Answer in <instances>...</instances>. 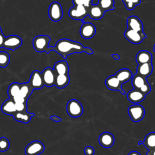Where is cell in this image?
Instances as JSON below:
<instances>
[{"label": "cell", "instance_id": "obj_25", "mask_svg": "<svg viewBox=\"0 0 155 155\" xmlns=\"http://www.w3.org/2000/svg\"><path fill=\"white\" fill-rule=\"evenodd\" d=\"M33 89L28 82L21 84L20 86V91H19V95L24 97L26 100L28 99L30 96L31 94Z\"/></svg>", "mask_w": 155, "mask_h": 155}, {"label": "cell", "instance_id": "obj_29", "mask_svg": "<svg viewBox=\"0 0 155 155\" xmlns=\"http://www.w3.org/2000/svg\"><path fill=\"white\" fill-rule=\"evenodd\" d=\"M21 84L18 82L12 83L8 88L7 93L9 98L12 99L13 97L18 95L19 94Z\"/></svg>", "mask_w": 155, "mask_h": 155}, {"label": "cell", "instance_id": "obj_18", "mask_svg": "<svg viewBox=\"0 0 155 155\" xmlns=\"http://www.w3.org/2000/svg\"><path fill=\"white\" fill-rule=\"evenodd\" d=\"M153 67L151 62L138 65L136 68V74L147 78L152 73Z\"/></svg>", "mask_w": 155, "mask_h": 155}, {"label": "cell", "instance_id": "obj_10", "mask_svg": "<svg viewBox=\"0 0 155 155\" xmlns=\"http://www.w3.org/2000/svg\"><path fill=\"white\" fill-rule=\"evenodd\" d=\"M44 85L46 87H52L54 85L55 78L56 74H55L53 69L51 67H46L41 73Z\"/></svg>", "mask_w": 155, "mask_h": 155}, {"label": "cell", "instance_id": "obj_7", "mask_svg": "<svg viewBox=\"0 0 155 155\" xmlns=\"http://www.w3.org/2000/svg\"><path fill=\"white\" fill-rule=\"evenodd\" d=\"M69 16L75 20H83L88 15V8L82 5H74L68 10Z\"/></svg>", "mask_w": 155, "mask_h": 155}, {"label": "cell", "instance_id": "obj_33", "mask_svg": "<svg viewBox=\"0 0 155 155\" xmlns=\"http://www.w3.org/2000/svg\"><path fill=\"white\" fill-rule=\"evenodd\" d=\"M74 5H82L88 8L92 5L93 0H72Z\"/></svg>", "mask_w": 155, "mask_h": 155}, {"label": "cell", "instance_id": "obj_20", "mask_svg": "<svg viewBox=\"0 0 155 155\" xmlns=\"http://www.w3.org/2000/svg\"><path fill=\"white\" fill-rule=\"evenodd\" d=\"M35 114L32 113H29L28 111L25 112H18L16 111L12 116L13 119L18 121L24 124H27L30 122L31 118L35 116Z\"/></svg>", "mask_w": 155, "mask_h": 155}, {"label": "cell", "instance_id": "obj_30", "mask_svg": "<svg viewBox=\"0 0 155 155\" xmlns=\"http://www.w3.org/2000/svg\"><path fill=\"white\" fill-rule=\"evenodd\" d=\"M10 60V55L8 53L5 51H0V67H6Z\"/></svg>", "mask_w": 155, "mask_h": 155}, {"label": "cell", "instance_id": "obj_28", "mask_svg": "<svg viewBox=\"0 0 155 155\" xmlns=\"http://www.w3.org/2000/svg\"><path fill=\"white\" fill-rule=\"evenodd\" d=\"M97 5L105 12L114 9V0H98Z\"/></svg>", "mask_w": 155, "mask_h": 155}, {"label": "cell", "instance_id": "obj_13", "mask_svg": "<svg viewBox=\"0 0 155 155\" xmlns=\"http://www.w3.org/2000/svg\"><path fill=\"white\" fill-rule=\"evenodd\" d=\"M28 83L33 90L42 88L44 85L41 73L38 70L33 71L31 74Z\"/></svg>", "mask_w": 155, "mask_h": 155}, {"label": "cell", "instance_id": "obj_43", "mask_svg": "<svg viewBox=\"0 0 155 155\" xmlns=\"http://www.w3.org/2000/svg\"><path fill=\"white\" fill-rule=\"evenodd\" d=\"M138 145H143V141H142V140L139 141V142H138Z\"/></svg>", "mask_w": 155, "mask_h": 155}, {"label": "cell", "instance_id": "obj_3", "mask_svg": "<svg viewBox=\"0 0 155 155\" xmlns=\"http://www.w3.org/2000/svg\"><path fill=\"white\" fill-rule=\"evenodd\" d=\"M67 112L68 115L72 117H78L83 113V107L81 102L76 99H72L70 100L66 107Z\"/></svg>", "mask_w": 155, "mask_h": 155}, {"label": "cell", "instance_id": "obj_39", "mask_svg": "<svg viewBox=\"0 0 155 155\" xmlns=\"http://www.w3.org/2000/svg\"><path fill=\"white\" fill-rule=\"evenodd\" d=\"M5 37L4 36V35H3L2 32L0 33V48L2 47V45H3V43H4V39H5Z\"/></svg>", "mask_w": 155, "mask_h": 155}, {"label": "cell", "instance_id": "obj_41", "mask_svg": "<svg viewBox=\"0 0 155 155\" xmlns=\"http://www.w3.org/2000/svg\"><path fill=\"white\" fill-rule=\"evenodd\" d=\"M111 56L113 58H114L116 60H119L120 59V56L118 54H113Z\"/></svg>", "mask_w": 155, "mask_h": 155}, {"label": "cell", "instance_id": "obj_16", "mask_svg": "<svg viewBox=\"0 0 155 155\" xmlns=\"http://www.w3.org/2000/svg\"><path fill=\"white\" fill-rule=\"evenodd\" d=\"M145 96L146 95L143 94L139 90L134 88L127 93V99L131 103L137 104L143 101Z\"/></svg>", "mask_w": 155, "mask_h": 155}, {"label": "cell", "instance_id": "obj_38", "mask_svg": "<svg viewBox=\"0 0 155 155\" xmlns=\"http://www.w3.org/2000/svg\"><path fill=\"white\" fill-rule=\"evenodd\" d=\"M50 119H51L52 120L54 121V122H61V118L56 116V115H53V116H50Z\"/></svg>", "mask_w": 155, "mask_h": 155}, {"label": "cell", "instance_id": "obj_8", "mask_svg": "<svg viewBox=\"0 0 155 155\" xmlns=\"http://www.w3.org/2000/svg\"><path fill=\"white\" fill-rule=\"evenodd\" d=\"M45 150L44 145L39 140H34L29 143L25 148L26 155H39Z\"/></svg>", "mask_w": 155, "mask_h": 155}, {"label": "cell", "instance_id": "obj_15", "mask_svg": "<svg viewBox=\"0 0 155 155\" xmlns=\"http://www.w3.org/2000/svg\"><path fill=\"white\" fill-rule=\"evenodd\" d=\"M99 142L102 147L109 148L113 145L114 137L111 133L107 131L101 133L99 137Z\"/></svg>", "mask_w": 155, "mask_h": 155}, {"label": "cell", "instance_id": "obj_45", "mask_svg": "<svg viewBox=\"0 0 155 155\" xmlns=\"http://www.w3.org/2000/svg\"><path fill=\"white\" fill-rule=\"evenodd\" d=\"M2 33V30H1V27H0V33Z\"/></svg>", "mask_w": 155, "mask_h": 155}, {"label": "cell", "instance_id": "obj_36", "mask_svg": "<svg viewBox=\"0 0 155 155\" xmlns=\"http://www.w3.org/2000/svg\"><path fill=\"white\" fill-rule=\"evenodd\" d=\"M12 99L15 102V103H25V102H27V100H26L24 97H23L19 94L13 97Z\"/></svg>", "mask_w": 155, "mask_h": 155}, {"label": "cell", "instance_id": "obj_9", "mask_svg": "<svg viewBox=\"0 0 155 155\" xmlns=\"http://www.w3.org/2000/svg\"><path fill=\"white\" fill-rule=\"evenodd\" d=\"M22 44V40L19 36L12 35L5 37L2 47L11 50H15L18 48L20 47Z\"/></svg>", "mask_w": 155, "mask_h": 155}, {"label": "cell", "instance_id": "obj_24", "mask_svg": "<svg viewBox=\"0 0 155 155\" xmlns=\"http://www.w3.org/2000/svg\"><path fill=\"white\" fill-rule=\"evenodd\" d=\"M69 82L70 77L68 74H59L56 76L54 85L58 88H63L67 87Z\"/></svg>", "mask_w": 155, "mask_h": 155}, {"label": "cell", "instance_id": "obj_11", "mask_svg": "<svg viewBox=\"0 0 155 155\" xmlns=\"http://www.w3.org/2000/svg\"><path fill=\"white\" fill-rule=\"evenodd\" d=\"M80 35L84 39H91L96 33L95 26L90 22H84L80 28Z\"/></svg>", "mask_w": 155, "mask_h": 155}, {"label": "cell", "instance_id": "obj_17", "mask_svg": "<svg viewBox=\"0 0 155 155\" xmlns=\"http://www.w3.org/2000/svg\"><path fill=\"white\" fill-rule=\"evenodd\" d=\"M104 14L105 12L97 4H92L88 8V15L92 19H100L104 16Z\"/></svg>", "mask_w": 155, "mask_h": 155}, {"label": "cell", "instance_id": "obj_6", "mask_svg": "<svg viewBox=\"0 0 155 155\" xmlns=\"http://www.w3.org/2000/svg\"><path fill=\"white\" fill-rule=\"evenodd\" d=\"M124 36L128 41L134 44L141 43L147 37L143 31H137L129 28L125 31Z\"/></svg>", "mask_w": 155, "mask_h": 155}, {"label": "cell", "instance_id": "obj_4", "mask_svg": "<svg viewBox=\"0 0 155 155\" xmlns=\"http://www.w3.org/2000/svg\"><path fill=\"white\" fill-rule=\"evenodd\" d=\"M128 113L131 119L134 122H137L144 117L145 109L138 104H134L128 107Z\"/></svg>", "mask_w": 155, "mask_h": 155}, {"label": "cell", "instance_id": "obj_14", "mask_svg": "<svg viewBox=\"0 0 155 155\" xmlns=\"http://www.w3.org/2000/svg\"><path fill=\"white\" fill-rule=\"evenodd\" d=\"M127 25L128 27L127 28L137 31H143V24L140 19L136 16H130L128 17L127 19Z\"/></svg>", "mask_w": 155, "mask_h": 155}, {"label": "cell", "instance_id": "obj_5", "mask_svg": "<svg viewBox=\"0 0 155 155\" xmlns=\"http://www.w3.org/2000/svg\"><path fill=\"white\" fill-rule=\"evenodd\" d=\"M48 13L51 21L54 22L60 21L63 16V10L61 5L56 1L51 2L48 7Z\"/></svg>", "mask_w": 155, "mask_h": 155}, {"label": "cell", "instance_id": "obj_27", "mask_svg": "<svg viewBox=\"0 0 155 155\" xmlns=\"http://www.w3.org/2000/svg\"><path fill=\"white\" fill-rule=\"evenodd\" d=\"M143 145L148 150L155 148V132H151L148 134L143 141Z\"/></svg>", "mask_w": 155, "mask_h": 155}, {"label": "cell", "instance_id": "obj_19", "mask_svg": "<svg viewBox=\"0 0 155 155\" xmlns=\"http://www.w3.org/2000/svg\"><path fill=\"white\" fill-rule=\"evenodd\" d=\"M1 110L4 114L13 116L16 112L15 102L12 99L8 98L3 102Z\"/></svg>", "mask_w": 155, "mask_h": 155}, {"label": "cell", "instance_id": "obj_44", "mask_svg": "<svg viewBox=\"0 0 155 155\" xmlns=\"http://www.w3.org/2000/svg\"><path fill=\"white\" fill-rule=\"evenodd\" d=\"M153 50H154V51L155 52V44L154 45V47H153Z\"/></svg>", "mask_w": 155, "mask_h": 155}, {"label": "cell", "instance_id": "obj_35", "mask_svg": "<svg viewBox=\"0 0 155 155\" xmlns=\"http://www.w3.org/2000/svg\"><path fill=\"white\" fill-rule=\"evenodd\" d=\"M139 90L143 94H144L145 95H147V94H148L150 92V91H151V87H150V84L147 82L144 85H143Z\"/></svg>", "mask_w": 155, "mask_h": 155}, {"label": "cell", "instance_id": "obj_12", "mask_svg": "<svg viewBox=\"0 0 155 155\" xmlns=\"http://www.w3.org/2000/svg\"><path fill=\"white\" fill-rule=\"evenodd\" d=\"M105 85L109 90L119 91L122 94H125V91L122 88V84L117 79L115 75H111L107 78L105 79Z\"/></svg>", "mask_w": 155, "mask_h": 155}, {"label": "cell", "instance_id": "obj_2", "mask_svg": "<svg viewBox=\"0 0 155 155\" xmlns=\"http://www.w3.org/2000/svg\"><path fill=\"white\" fill-rule=\"evenodd\" d=\"M50 38L48 35H38L35 36L32 41L33 46L35 50L39 53H47L49 48Z\"/></svg>", "mask_w": 155, "mask_h": 155}, {"label": "cell", "instance_id": "obj_42", "mask_svg": "<svg viewBox=\"0 0 155 155\" xmlns=\"http://www.w3.org/2000/svg\"><path fill=\"white\" fill-rule=\"evenodd\" d=\"M128 155H141L139 152L136 151H133L130 152Z\"/></svg>", "mask_w": 155, "mask_h": 155}, {"label": "cell", "instance_id": "obj_37", "mask_svg": "<svg viewBox=\"0 0 155 155\" xmlns=\"http://www.w3.org/2000/svg\"><path fill=\"white\" fill-rule=\"evenodd\" d=\"M84 153L85 155H94V149L91 146H87L84 149Z\"/></svg>", "mask_w": 155, "mask_h": 155}, {"label": "cell", "instance_id": "obj_26", "mask_svg": "<svg viewBox=\"0 0 155 155\" xmlns=\"http://www.w3.org/2000/svg\"><path fill=\"white\" fill-rule=\"evenodd\" d=\"M148 81L145 78H143L137 74L133 75L131 78V84L134 89L139 90L143 85L147 83Z\"/></svg>", "mask_w": 155, "mask_h": 155}, {"label": "cell", "instance_id": "obj_22", "mask_svg": "<svg viewBox=\"0 0 155 155\" xmlns=\"http://www.w3.org/2000/svg\"><path fill=\"white\" fill-rule=\"evenodd\" d=\"M114 75L122 84L128 82L133 77L132 72L128 68H122L118 70Z\"/></svg>", "mask_w": 155, "mask_h": 155}, {"label": "cell", "instance_id": "obj_21", "mask_svg": "<svg viewBox=\"0 0 155 155\" xmlns=\"http://www.w3.org/2000/svg\"><path fill=\"white\" fill-rule=\"evenodd\" d=\"M53 70L56 75L68 74L69 67L66 61H60L54 65Z\"/></svg>", "mask_w": 155, "mask_h": 155}, {"label": "cell", "instance_id": "obj_32", "mask_svg": "<svg viewBox=\"0 0 155 155\" xmlns=\"http://www.w3.org/2000/svg\"><path fill=\"white\" fill-rule=\"evenodd\" d=\"M10 147L9 140L5 137L0 138V151L4 152L8 150Z\"/></svg>", "mask_w": 155, "mask_h": 155}, {"label": "cell", "instance_id": "obj_1", "mask_svg": "<svg viewBox=\"0 0 155 155\" xmlns=\"http://www.w3.org/2000/svg\"><path fill=\"white\" fill-rule=\"evenodd\" d=\"M51 50L55 51L64 59H66L68 56L73 53H81L83 52L88 54L93 53L91 48L85 47L80 42L65 38L58 41L54 47H49L47 53H48Z\"/></svg>", "mask_w": 155, "mask_h": 155}, {"label": "cell", "instance_id": "obj_23", "mask_svg": "<svg viewBox=\"0 0 155 155\" xmlns=\"http://www.w3.org/2000/svg\"><path fill=\"white\" fill-rule=\"evenodd\" d=\"M152 54L147 50H141L139 51L136 56V61L138 65L145 63L151 62Z\"/></svg>", "mask_w": 155, "mask_h": 155}, {"label": "cell", "instance_id": "obj_34", "mask_svg": "<svg viewBox=\"0 0 155 155\" xmlns=\"http://www.w3.org/2000/svg\"><path fill=\"white\" fill-rule=\"evenodd\" d=\"M15 108L18 112L27 111V102L25 103H15Z\"/></svg>", "mask_w": 155, "mask_h": 155}, {"label": "cell", "instance_id": "obj_31", "mask_svg": "<svg viewBox=\"0 0 155 155\" xmlns=\"http://www.w3.org/2000/svg\"><path fill=\"white\" fill-rule=\"evenodd\" d=\"M122 2L127 10H132L140 4L141 0H122Z\"/></svg>", "mask_w": 155, "mask_h": 155}, {"label": "cell", "instance_id": "obj_40", "mask_svg": "<svg viewBox=\"0 0 155 155\" xmlns=\"http://www.w3.org/2000/svg\"><path fill=\"white\" fill-rule=\"evenodd\" d=\"M147 155H155V148L148 150V151L147 153Z\"/></svg>", "mask_w": 155, "mask_h": 155}]
</instances>
